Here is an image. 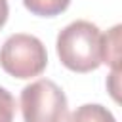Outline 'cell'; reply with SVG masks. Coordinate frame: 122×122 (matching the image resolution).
<instances>
[{"mask_svg":"<svg viewBox=\"0 0 122 122\" xmlns=\"http://www.w3.org/2000/svg\"><path fill=\"white\" fill-rule=\"evenodd\" d=\"M65 122H116V118L107 107L99 103H88L67 114Z\"/></svg>","mask_w":122,"mask_h":122,"instance_id":"obj_4","label":"cell"},{"mask_svg":"<svg viewBox=\"0 0 122 122\" xmlns=\"http://www.w3.org/2000/svg\"><path fill=\"white\" fill-rule=\"evenodd\" d=\"M25 8L34 13V15H40V17H55L59 13H63L71 0H23Z\"/></svg>","mask_w":122,"mask_h":122,"instance_id":"obj_6","label":"cell"},{"mask_svg":"<svg viewBox=\"0 0 122 122\" xmlns=\"http://www.w3.org/2000/svg\"><path fill=\"white\" fill-rule=\"evenodd\" d=\"M8 13H10L8 0H0V29H2V27H4V23L8 21Z\"/></svg>","mask_w":122,"mask_h":122,"instance_id":"obj_9","label":"cell"},{"mask_svg":"<svg viewBox=\"0 0 122 122\" xmlns=\"http://www.w3.org/2000/svg\"><path fill=\"white\" fill-rule=\"evenodd\" d=\"M120 25H114L105 36H103V63H109L112 69L120 71Z\"/></svg>","mask_w":122,"mask_h":122,"instance_id":"obj_5","label":"cell"},{"mask_svg":"<svg viewBox=\"0 0 122 122\" xmlns=\"http://www.w3.org/2000/svg\"><path fill=\"white\" fill-rule=\"evenodd\" d=\"M103 34L92 21L78 19L69 23L57 34V55L59 61L74 72L95 71L103 63Z\"/></svg>","mask_w":122,"mask_h":122,"instance_id":"obj_1","label":"cell"},{"mask_svg":"<svg viewBox=\"0 0 122 122\" xmlns=\"http://www.w3.org/2000/svg\"><path fill=\"white\" fill-rule=\"evenodd\" d=\"M118 74H120V71L118 69H112V72H111V76L107 80V88H109V92H111V95H112L114 101H118V92H120V86H118L120 76Z\"/></svg>","mask_w":122,"mask_h":122,"instance_id":"obj_8","label":"cell"},{"mask_svg":"<svg viewBox=\"0 0 122 122\" xmlns=\"http://www.w3.org/2000/svg\"><path fill=\"white\" fill-rule=\"evenodd\" d=\"M15 114V99L13 95L0 86V122H13Z\"/></svg>","mask_w":122,"mask_h":122,"instance_id":"obj_7","label":"cell"},{"mask_svg":"<svg viewBox=\"0 0 122 122\" xmlns=\"http://www.w3.org/2000/svg\"><path fill=\"white\" fill-rule=\"evenodd\" d=\"M19 105L25 122H65L69 112L65 92L48 78L25 86L21 90Z\"/></svg>","mask_w":122,"mask_h":122,"instance_id":"obj_2","label":"cell"},{"mask_svg":"<svg viewBox=\"0 0 122 122\" xmlns=\"http://www.w3.org/2000/svg\"><path fill=\"white\" fill-rule=\"evenodd\" d=\"M48 51L40 38L25 32L11 34L0 48V67L15 78H32L44 72Z\"/></svg>","mask_w":122,"mask_h":122,"instance_id":"obj_3","label":"cell"}]
</instances>
